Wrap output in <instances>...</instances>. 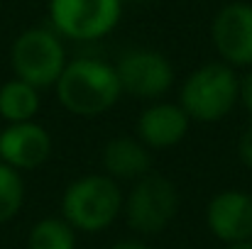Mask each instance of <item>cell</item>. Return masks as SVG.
Listing matches in <instances>:
<instances>
[{
    "instance_id": "cell-2",
    "label": "cell",
    "mask_w": 252,
    "mask_h": 249,
    "mask_svg": "<svg viewBox=\"0 0 252 249\" xmlns=\"http://www.w3.org/2000/svg\"><path fill=\"white\" fill-rule=\"evenodd\" d=\"M123 186L103 171L79 176L62 193V218L79 235H100L123 215Z\"/></svg>"
},
{
    "instance_id": "cell-6",
    "label": "cell",
    "mask_w": 252,
    "mask_h": 249,
    "mask_svg": "<svg viewBox=\"0 0 252 249\" xmlns=\"http://www.w3.org/2000/svg\"><path fill=\"white\" fill-rule=\"evenodd\" d=\"M123 0H49V27L66 42H98L123 20Z\"/></svg>"
},
{
    "instance_id": "cell-8",
    "label": "cell",
    "mask_w": 252,
    "mask_h": 249,
    "mask_svg": "<svg viewBox=\"0 0 252 249\" xmlns=\"http://www.w3.org/2000/svg\"><path fill=\"white\" fill-rule=\"evenodd\" d=\"M211 44L218 61L235 71L252 69V2H225L211 20Z\"/></svg>"
},
{
    "instance_id": "cell-1",
    "label": "cell",
    "mask_w": 252,
    "mask_h": 249,
    "mask_svg": "<svg viewBox=\"0 0 252 249\" xmlns=\"http://www.w3.org/2000/svg\"><path fill=\"white\" fill-rule=\"evenodd\" d=\"M54 93L66 112L86 120L110 112L123 98L115 64L100 56L69 59L59 81L54 83Z\"/></svg>"
},
{
    "instance_id": "cell-3",
    "label": "cell",
    "mask_w": 252,
    "mask_h": 249,
    "mask_svg": "<svg viewBox=\"0 0 252 249\" xmlns=\"http://www.w3.org/2000/svg\"><path fill=\"white\" fill-rule=\"evenodd\" d=\"M176 103L191 122H220L240 105V74L223 61H206L181 81Z\"/></svg>"
},
{
    "instance_id": "cell-9",
    "label": "cell",
    "mask_w": 252,
    "mask_h": 249,
    "mask_svg": "<svg viewBox=\"0 0 252 249\" xmlns=\"http://www.w3.org/2000/svg\"><path fill=\"white\" fill-rule=\"evenodd\" d=\"M54 152V139L44 125L37 120L12 122L0 130V162L15 171H34L49 162Z\"/></svg>"
},
{
    "instance_id": "cell-11",
    "label": "cell",
    "mask_w": 252,
    "mask_h": 249,
    "mask_svg": "<svg viewBox=\"0 0 252 249\" xmlns=\"http://www.w3.org/2000/svg\"><path fill=\"white\" fill-rule=\"evenodd\" d=\"M191 130L189 115L181 110L176 100H155L147 103L137 117L135 125V137L150 149V152H164L174 149L186 139Z\"/></svg>"
},
{
    "instance_id": "cell-12",
    "label": "cell",
    "mask_w": 252,
    "mask_h": 249,
    "mask_svg": "<svg viewBox=\"0 0 252 249\" xmlns=\"http://www.w3.org/2000/svg\"><path fill=\"white\" fill-rule=\"evenodd\" d=\"M152 152L130 135L113 137L105 142L100 152V168L105 176H110L118 183H135L142 176L152 173Z\"/></svg>"
},
{
    "instance_id": "cell-19",
    "label": "cell",
    "mask_w": 252,
    "mask_h": 249,
    "mask_svg": "<svg viewBox=\"0 0 252 249\" xmlns=\"http://www.w3.org/2000/svg\"><path fill=\"white\" fill-rule=\"evenodd\" d=\"M225 249H252V240H245V242H235V245H225Z\"/></svg>"
},
{
    "instance_id": "cell-16",
    "label": "cell",
    "mask_w": 252,
    "mask_h": 249,
    "mask_svg": "<svg viewBox=\"0 0 252 249\" xmlns=\"http://www.w3.org/2000/svg\"><path fill=\"white\" fill-rule=\"evenodd\" d=\"M240 105L250 112L252 117V69L240 74Z\"/></svg>"
},
{
    "instance_id": "cell-18",
    "label": "cell",
    "mask_w": 252,
    "mask_h": 249,
    "mask_svg": "<svg viewBox=\"0 0 252 249\" xmlns=\"http://www.w3.org/2000/svg\"><path fill=\"white\" fill-rule=\"evenodd\" d=\"M108 249H155V247H152V245H147L142 237H125V240L113 242Z\"/></svg>"
},
{
    "instance_id": "cell-5",
    "label": "cell",
    "mask_w": 252,
    "mask_h": 249,
    "mask_svg": "<svg viewBox=\"0 0 252 249\" xmlns=\"http://www.w3.org/2000/svg\"><path fill=\"white\" fill-rule=\"evenodd\" d=\"M66 61V44L49 25L22 29L10 47L12 76L39 90L54 88Z\"/></svg>"
},
{
    "instance_id": "cell-15",
    "label": "cell",
    "mask_w": 252,
    "mask_h": 249,
    "mask_svg": "<svg viewBox=\"0 0 252 249\" xmlns=\"http://www.w3.org/2000/svg\"><path fill=\"white\" fill-rule=\"evenodd\" d=\"M25 178L20 171L0 162V225L15 220L25 205Z\"/></svg>"
},
{
    "instance_id": "cell-13",
    "label": "cell",
    "mask_w": 252,
    "mask_h": 249,
    "mask_svg": "<svg viewBox=\"0 0 252 249\" xmlns=\"http://www.w3.org/2000/svg\"><path fill=\"white\" fill-rule=\"evenodd\" d=\"M39 108H42L39 88L20 81L15 76L0 85V117L5 120V125L37 120Z\"/></svg>"
},
{
    "instance_id": "cell-20",
    "label": "cell",
    "mask_w": 252,
    "mask_h": 249,
    "mask_svg": "<svg viewBox=\"0 0 252 249\" xmlns=\"http://www.w3.org/2000/svg\"><path fill=\"white\" fill-rule=\"evenodd\" d=\"M123 2H125V0H123Z\"/></svg>"
},
{
    "instance_id": "cell-7",
    "label": "cell",
    "mask_w": 252,
    "mask_h": 249,
    "mask_svg": "<svg viewBox=\"0 0 252 249\" xmlns=\"http://www.w3.org/2000/svg\"><path fill=\"white\" fill-rule=\"evenodd\" d=\"M115 74L123 95H132L145 103L164 100L176 81L174 66L167 54L150 47H135L123 52L115 61Z\"/></svg>"
},
{
    "instance_id": "cell-17",
    "label": "cell",
    "mask_w": 252,
    "mask_h": 249,
    "mask_svg": "<svg viewBox=\"0 0 252 249\" xmlns=\"http://www.w3.org/2000/svg\"><path fill=\"white\" fill-rule=\"evenodd\" d=\"M238 157H240L243 164L252 168V125L243 132V137L238 142Z\"/></svg>"
},
{
    "instance_id": "cell-4",
    "label": "cell",
    "mask_w": 252,
    "mask_h": 249,
    "mask_svg": "<svg viewBox=\"0 0 252 249\" xmlns=\"http://www.w3.org/2000/svg\"><path fill=\"white\" fill-rule=\"evenodd\" d=\"M179 191L176 183L152 171L140 181L130 183V191L123 195V220L135 237H157L179 215Z\"/></svg>"
},
{
    "instance_id": "cell-14",
    "label": "cell",
    "mask_w": 252,
    "mask_h": 249,
    "mask_svg": "<svg viewBox=\"0 0 252 249\" xmlns=\"http://www.w3.org/2000/svg\"><path fill=\"white\" fill-rule=\"evenodd\" d=\"M79 245V232L62 218V215H49L37 220L25 240V249H76Z\"/></svg>"
},
{
    "instance_id": "cell-10",
    "label": "cell",
    "mask_w": 252,
    "mask_h": 249,
    "mask_svg": "<svg viewBox=\"0 0 252 249\" xmlns=\"http://www.w3.org/2000/svg\"><path fill=\"white\" fill-rule=\"evenodd\" d=\"M206 227L223 245L252 240V193L240 188L218 191L206 205Z\"/></svg>"
}]
</instances>
